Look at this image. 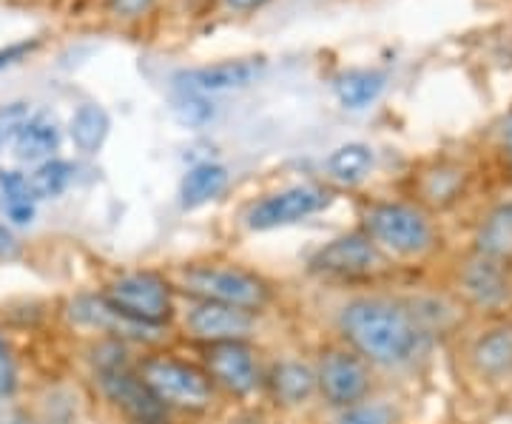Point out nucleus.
<instances>
[{"instance_id": "29", "label": "nucleus", "mask_w": 512, "mask_h": 424, "mask_svg": "<svg viewBox=\"0 0 512 424\" xmlns=\"http://www.w3.org/2000/svg\"><path fill=\"white\" fill-rule=\"evenodd\" d=\"M35 46L37 43H15V46H9V49H0V69L9 66V63H15V60H20L23 55H29Z\"/></svg>"}, {"instance_id": "28", "label": "nucleus", "mask_w": 512, "mask_h": 424, "mask_svg": "<svg viewBox=\"0 0 512 424\" xmlns=\"http://www.w3.org/2000/svg\"><path fill=\"white\" fill-rule=\"evenodd\" d=\"M151 3L154 0H109V6L117 12V15H123V18H140L143 12L151 9Z\"/></svg>"}, {"instance_id": "3", "label": "nucleus", "mask_w": 512, "mask_h": 424, "mask_svg": "<svg viewBox=\"0 0 512 424\" xmlns=\"http://www.w3.org/2000/svg\"><path fill=\"white\" fill-rule=\"evenodd\" d=\"M183 288L200 302H220L242 311H262L271 299V288L265 279L242 268H222V265H191L183 271Z\"/></svg>"}, {"instance_id": "13", "label": "nucleus", "mask_w": 512, "mask_h": 424, "mask_svg": "<svg viewBox=\"0 0 512 424\" xmlns=\"http://www.w3.org/2000/svg\"><path fill=\"white\" fill-rule=\"evenodd\" d=\"M461 288H464V294L476 302L478 308H498L512 294V282L507 268H504V262L481 257V254L464 268Z\"/></svg>"}, {"instance_id": "26", "label": "nucleus", "mask_w": 512, "mask_h": 424, "mask_svg": "<svg viewBox=\"0 0 512 424\" xmlns=\"http://www.w3.org/2000/svg\"><path fill=\"white\" fill-rule=\"evenodd\" d=\"M339 424H393V413L384 405H350L342 410Z\"/></svg>"}, {"instance_id": "18", "label": "nucleus", "mask_w": 512, "mask_h": 424, "mask_svg": "<svg viewBox=\"0 0 512 424\" xmlns=\"http://www.w3.org/2000/svg\"><path fill=\"white\" fill-rule=\"evenodd\" d=\"M271 390L282 405H302L316 390V370L302 362H282L271 373Z\"/></svg>"}, {"instance_id": "14", "label": "nucleus", "mask_w": 512, "mask_h": 424, "mask_svg": "<svg viewBox=\"0 0 512 424\" xmlns=\"http://www.w3.org/2000/svg\"><path fill=\"white\" fill-rule=\"evenodd\" d=\"M60 146V123L55 114L37 111L29 117V123L15 140V154L20 160H52V154Z\"/></svg>"}, {"instance_id": "15", "label": "nucleus", "mask_w": 512, "mask_h": 424, "mask_svg": "<svg viewBox=\"0 0 512 424\" xmlns=\"http://www.w3.org/2000/svg\"><path fill=\"white\" fill-rule=\"evenodd\" d=\"M228 185V171L220 163H197L188 168L180 183V203L183 208H200V205L217 200Z\"/></svg>"}, {"instance_id": "11", "label": "nucleus", "mask_w": 512, "mask_h": 424, "mask_svg": "<svg viewBox=\"0 0 512 424\" xmlns=\"http://www.w3.org/2000/svg\"><path fill=\"white\" fill-rule=\"evenodd\" d=\"M254 314L220 305V302H200L191 314L185 316V328L194 339L205 345L214 342H245L248 333L254 331Z\"/></svg>"}, {"instance_id": "17", "label": "nucleus", "mask_w": 512, "mask_h": 424, "mask_svg": "<svg viewBox=\"0 0 512 424\" xmlns=\"http://www.w3.org/2000/svg\"><path fill=\"white\" fill-rule=\"evenodd\" d=\"M109 131V111L103 109V106H97V103H83L80 109L74 111L72 123H69L72 143L80 148L83 154H97V151L103 148V143H106Z\"/></svg>"}, {"instance_id": "1", "label": "nucleus", "mask_w": 512, "mask_h": 424, "mask_svg": "<svg viewBox=\"0 0 512 424\" xmlns=\"http://www.w3.org/2000/svg\"><path fill=\"white\" fill-rule=\"evenodd\" d=\"M342 333L362 359L376 365H404L419 353L424 325L413 311L387 299H356L342 311Z\"/></svg>"}, {"instance_id": "21", "label": "nucleus", "mask_w": 512, "mask_h": 424, "mask_svg": "<svg viewBox=\"0 0 512 424\" xmlns=\"http://www.w3.org/2000/svg\"><path fill=\"white\" fill-rule=\"evenodd\" d=\"M35 194L29 188V177L20 171H0V205L3 214L15 225H29L35 220Z\"/></svg>"}, {"instance_id": "31", "label": "nucleus", "mask_w": 512, "mask_h": 424, "mask_svg": "<svg viewBox=\"0 0 512 424\" xmlns=\"http://www.w3.org/2000/svg\"><path fill=\"white\" fill-rule=\"evenodd\" d=\"M262 3H268V0H228V6H234L239 12H251V9L262 6Z\"/></svg>"}, {"instance_id": "23", "label": "nucleus", "mask_w": 512, "mask_h": 424, "mask_svg": "<svg viewBox=\"0 0 512 424\" xmlns=\"http://www.w3.org/2000/svg\"><path fill=\"white\" fill-rule=\"evenodd\" d=\"M74 177V166L66 160H43L40 166L29 174V188L35 194V200H55L60 197Z\"/></svg>"}, {"instance_id": "25", "label": "nucleus", "mask_w": 512, "mask_h": 424, "mask_svg": "<svg viewBox=\"0 0 512 424\" xmlns=\"http://www.w3.org/2000/svg\"><path fill=\"white\" fill-rule=\"evenodd\" d=\"M29 117H32V109H29V103H23V100H15V103L0 106V148H6L9 143L18 140V134L23 131V126L29 123Z\"/></svg>"}, {"instance_id": "12", "label": "nucleus", "mask_w": 512, "mask_h": 424, "mask_svg": "<svg viewBox=\"0 0 512 424\" xmlns=\"http://www.w3.org/2000/svg\"><path fill=\"white\" fill-rule=\"evenodd\" d=\"M265 72V57H239V60H222L200 69H188L177 74V83L185 92L217 94L231 92V89H245L256 83V77Z\"/></svg>"}, {"instance_id": "30", "label": "nucleus", "mask_w": 512, "mask_h": 424, "mask_svg": "<svg viewBox=\"0 0 512 424\" xmlns=\"http://www.w3.org/2000/svg\"><path fill=\"white\" fill-rule=\"evenodd\" d=\"M18 254V245H15V237L6 231V228H0V259H12Z\"/></svg>"}, {"instance_id": "20", "label": "nucleus", "mask_w": 512, "mask_h": 424, "mask_svg": "<svg viewBox=\"0 0 512 424\" xmlns=\"http://www.w3.org/2000/svg\"><path fill=\"white\" fill-rule=\"evenodd\" d=\"M478 254L481 257L510 262L512 259V203L498 205L493 214L484 220L478 231Z\"/></svg>"}, {"instance_id": "5", "label": "nucleus", "mask_w": 512, "mask_h": 424, "mask_svg": "<svg viewBox=\"0 0 512 424\" xmlns=\"http://www.w3.org/2000/svg\"><path fill=\"white\" fill-rule=\"evenodd\" d=\"M367 237L382 251L399 257H421L433 248V225L419 208L402 203H384L370 208L365 217Z\"/></svg>"}, {"instance_id": "27", "label": "nucleus", "mask_w": 512, "mask_h": 424, "mask_svg": "<svg viewBox=\"0 0 512 424\" xmlns=\"http://www.w3.org/2000/svg\"><path fill=\"white\" fill-rule=\"evenodd\" d=\"M15 390V365L6 345L0 342V396H9Z\"/></svg>"}, {"instance_id": "6", "label": "nucleus", "mask_w": 512, "mask_h": 424, "mask_svg": "<svg viewBox=\"0 0 512 424\" xmlns=\"http://www.w3.org/2000/svg\"><path fill=\"white\" fill-rule=\"evenodd\" d=\"M100 385L106 390L111 402L131 413L140 424H157L163 419L165 407L157 402V396L148 390L137 370H131L123 359V351L114 348L111 356H100L97 362Z\"/></svg>"}, {"instance_id": "9", "label": "nucleus", "mask_w": 512, "mask_h": 424, "mask_svg": "<svg viewBox=\"0 0 512 424\" xmlns=\"http://www.w3.org/2000/svg\"><path fill=\"white\" fill-rule=\"evenodd\" d=\"M205 373L214 385L234 396H248L259 385V362L245 342L205 345Z\"/></svg>"}, {"instance_id": "2", "label": "nucleus", "mask_w": 512, "mask_h": 424, "mask_svg": "<svg viewBox=\"0 0 512 424\" xmlns=\"http://www.w3.org/2000/svg\"><path fill=\"white\" fill-rule=\"evenodd\" d=\"M137 373L163 407L197 413V410H208L214 402V382L208 379L205 370L188 362L171 356H148Z\"/></svg>"}, {"instance_id": "32", "label": "nucleus", "mask_w": 512, "mask_h": 424, "mask_svg": "<svg viewBox=\"0 0 512 424\" xmlns=\"http://www.w3.org/2000/svg\"><path fill=\"white\" fill-rule=\"evenodd\" d=\"M504 148H507V154H510L512 160V117L507 120V126H504Z\"/></svg>"}, {"instance_id": "24", "label": "nucleus", "mask_w": 512, "mask_h": 424, "mask_svg": "<svg viewBox=\"0 0 512 424\" xmlns=\"http://www.w3.org/2000/svg\"><path fill=\"white\" fill-rule=\"evenodd\" d=\"M174 114H177V120L188 126V129H200L205 126L211 117H214V106L208 103V97L205 94L197 92H180L174 97Z\"/></svg>"}, {"instance_id": "10", "label": "nucleus", "mask_w": 512, "mask_h": 424, "mask_svg": "<svg viewBox=\"0 0 512 424\" xmlns=\"http://www.w3.org/2000/svg\"><path fill=\"white\" fill-rule=\"evenodd\" d=\"M313 268L333 277H370L382 268V248L367 234H348L328 242L313 257Z\"/></svg>"}, {"instance_id": "7", "label": "nucleus", "mask_w": 512, "mask_h": 424, "mask_svg": "<svg viewBox=\"0 0 512 424\" xmlns=\"http://www.w3.org/2000/svg\"><path fill=\"white\" fill-rule=\"evenodd\" d=\"M330 205V194L316 185H293L285 191L268 194L265 200L248 211V228L254 231H271L282 225H293L299 220H308Z\"/></svg>"}, {"instance_id": "4", "label": "nucleus", "mask_w": 512, "mask_h": 424, "mask_svg": "<svg viewBox=\"0 0 512 424\" xmlns=\"http://www.w3.org/2000/svg\"><path fill=\"white\" fill-rule=\"evenodd\" d=\"M114 314H120L137 328H163L174 316V294L171 285L160 274L140 271L114 279L103 296Z\"/></svg>"}, {"instance_id": "16", "label": "nucleus", "mask_w": 512, "mask_h": 424, "mask_svg": "<svg viewBox=\"0 0 512 424\" xmlns=\"http://www.w3.org/2000/svg\"><path fill=\"white\" fill-rule=\"evenodd\" d=\"M387 77L376 69H353L336 77V97L350 111H362L382 97Z\"/></svg>"}, {"instance_id": "8", "label": "nucleus", "mask_w": 512, "mask_h": 424, "mask_svg": "<svg viewBox=\"0 0 512 424\" xmlns=\"http://www.w3.org/2000/svg\"><path fill=\"white\" fill-rule=\"evenodd\" d=\"M316 388L333 407H350L365 402L370 390V373L365 359L356 351H328L316 370Z\"/></svg>"}, {"instance_id": "22", "label": "nucleus", "mask_w": 512, "mask_h": 424, "mask_svg": "<svg viewBox=\"0 0 512 424\" xmlns=\"http://www.w3.org/2000/svg\"><path fill=\"white\" fill-rule=\"evenodd\" d=\"M373 168V151L365 143H348V146H339L328 157V171L330 177H336L339 183L356 185L365 180Z\"/></svg>"}, {"instance_id": "19", "label": "nucleus", "mask_w": 512, "mask_h": 424, "mask_svg": "<svg viewBox=\"0 0 512 424\" xmlns=\"http://www.w3.org/2000/svg\"><path fill=\"white\" fill-rule=\"evenodd\" d=\"M473 362L484 376H507L512 373V328H495L484 333L473 348Z\"/></svg>"}]
</instances>
